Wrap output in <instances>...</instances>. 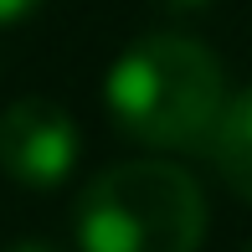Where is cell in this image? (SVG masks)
I'll list each match as a JSON object with an SVG mask.
<instances>
[{"label":"cell","mask_w":252,"mask_h":252,"mask_svg":"<svg viewBox=\"0 0 252 252\" xmlns=\"http://www.w3.org/2000/svg\"><path fill=\"white\" fill-rule=\"evenodd\" d=\"M211 0H165V10H175V16H190V10H206Z\"/></svg>","instance_id":"cell-6"},{"label":"cell","mask_w":252,"mask_h":252,"mask_svg":"<svg viewBox=\"0 0 252 252\" xmlns=\"http://www.w3.org/2000/svg\"><path fill=\"white\" fill-rule=\"evenodd\" d=\"M5 252H57V247H47V242H16V247H5Z\"/></svg>","instance_id":"cell-7"},{"label":"cell","mask_w":252,"mask_h":252,"mask_svg":"<svg viewBox=\"0 0 252 252\" xmlns=\"http://www.w3.org/2000/svg\"><path fill=\"white\" fill-rule=\"evenodd\" d=\"M211 155H216L221 180L242 201H252V88L237 93V98H226V113H221V124H216Z\"/></svg>","instance_id":"cell-4"},{"label":"cell","mask_w":252,"mask_h":252,"mask_svg":"<svg viewBox=\"0 0 252 252\" xmlns=\"http://www.w3.org/2000/svg\"><path fill=\"white\" fill-rule=\"evenodd\" d=\"M103 98L113 124L150 150H211L226 113V72L196 36L155 31L108 67Z\"/></svg>","instance_id":"cell-1"},{"label":"cell","mask_w":252,"mask_h":252,"mask_svg":"<svg viewBox=\"0 0 252 252\" xmlns=\"http://www.w3.org/2000/svg\"><path fill=\"white\" fill-rule=\"evenodd\" d=\"M83 155L72 113L52 98H16L0 113V170L31 190H52L72 175Z\"/></svg>","instance_id":"cell-3"},{"label":"cell","mask_w":252,"mask_h":252,"mask_svg":"<svg viewBox=\"0 0 252 252\" xmlns=\"http://www.w3.org/2000/svg\"><path fill=\"white\" fill-rule=\"evenodd\" d=\"M247 252H252V247H247Z\"/></svg>","instance_id":"cell-8"},{"label":"cell","mask_w":252,"mask_h":252,"mask_svg":"<svg viewBox=\"0 0 252 252\" xmlns=\"http://www.w3.org/2000/svg\"><path fill=\"white\" fill-rule=\"evenodd\" d=\"M206 196L196 175L165 159H129L93 175L77 196L83 252H196Z\"/></svg>","instance_id":"cell-2"},{"label":"cell","mask_w":252,"mask_h":252,"mask_svg":"<svg viewBox=\"0 0 252 252\" xmlns=\"http://www.w3.org/2000/svg\"><path fill=\"white\" fill-rule=\"evenodd\" d=\"M36 5H41V0H0V26H16V21H26Z\"/></svg>","instance_id":"cell-5"}]
</instances>
